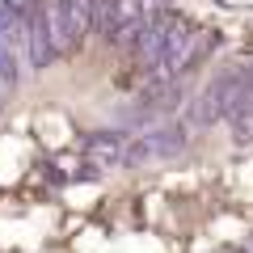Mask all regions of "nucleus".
Masks as SVG:
<instances>
[{"label": "nucleus", "instance_id": "1", "mask_svg": "<svg viewBox=\"0 0 253 253\" xmlns=\"http://www.w3.org/2000/svg\"><path fill=\"white\" fill-rule=\"evenodd\" d=\"M4 4H9L13 13H21V9H26V4H34V0H4Z\"/></svg>", "mask_w": 253, "mask_h": 253}]
</instances>
